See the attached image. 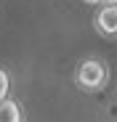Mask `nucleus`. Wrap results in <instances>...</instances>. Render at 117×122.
I'll return each mask as SVG.
<instances>
[{
	"label": "nucleus",
	"mask_w": 117,
	"mask_h": 122,
	"mask_svg": "<svg viewBox=\"0 0 117 122\" xmlns=\"http://www.w3.org/2000/svg\"><path fill=\"white\" fill-rule=\"evenodd\" d=\"M93 29L104 40H114L117 37V0L99 3V8L93 13Z\"/></svg>",
	"instance_id": "f03ea898"
},
{
	"label": "nucleus",
	"mask_w": 117,
	"mask_h": 122,
	"mask_svg": "<svg viewBox=\"0 0 117 122\" xmlns=\"http://www.w3.org/2000/svg\"><path fill=\"white\" fill-rule=\"evenodd\" d=\"M24 114H21V106L11 98H0V122H21Z\"/></svg>",
	"instance_id": "7ed1b4c3"
},
{
	"label": "nucleus",
	"mask_w": 117,
	"mask_h": 122,
	"mask_svg": "<svg viewBox=\"0 0 117 122\" xmlns=\"http://www.w3.org/2000/svg\"><path fill=\"white\" fill-rule=\"evenodd\" d=\"M85 3H90V5H99V3H104V0H85Z\"/></svg>",
	"instance_id": "39448f33"
},
{
	"label": "nucleus",
	"mask_w": 117,
	"mask_h": 122,
	"mask_svg": "<svg viewBox=\"0 0 117 122\" xmlns=\"http://www.w3.org/2000/svg\"><path fill=\"white\" fill-rule=\"evenodd\" d=\"M109 82V66L101 58H83L74 69V85L83 93H99Z\"/></svg>",
	"instance_id": "f257e3e1"
},
{
	"label": "nucleus",
	"mask_w": 117,
	"mask_h": 122,
	"mask_svg": "<svg viewBox=\"0 0 117 122\" xmlns=\"http://www.w3.org/2000/svg\"><path fill=\"white\" fill-rule=\"evenodd\" d=\"M8 93H11V77L5 69H0V98H8Z\"/></svg>",
	"instance_id": "20e7f679"
}]
</instances>
